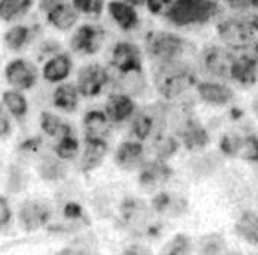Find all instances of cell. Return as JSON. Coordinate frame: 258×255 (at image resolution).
<instances>
[{
  "instance_id": "6da1fadb",
  "label": "cell",
  "mask_w": 258,
  "mask_h": 255,
  "mask_svg": "<svg viewBox=\"0 0 258 255\" xmlns=\"http://www.w3.org/2000/svg\"><path fill=\"white\" fill-rule=\"evenodd\" d=\"M198 83V72L188 59L152 64V85L160 100L174 102Z\"/></svg>"
},
{
  "instance_id": "7a4b0ae2",
  "label": "cell",
  "mask_w": 258,
  "mask_h": 255,
  "mask_svg": "<svg viewBox=\"0 0 258 255\" xmlns=\"http://www.w3.org/2000/svg\"><path fill=\"white\" fill-rule=\"evenodd\" d=\"M143 51L152 64L172 62L188 59V55L195 51L193 43L171 28H152L143 37Z\"/></svg>"
},
{
  "instance_id": "3957f363",
  "label": "cell",
  "mask_w": 258,
  "mask_h": 255,
  "mask_svg": "<svg viewBox=\"0 0 258 255\" xmlns=\"http://www.w3.org/2000/svg\"><path fill=\"white\" fill-rule=\"evenodd\" d=\"M221 14L218 0H172L160 17L174 30L204 27Z\"/></svg>"
},
{
  "instance_id": "277c9868",
  "label": "cell",
  "mask_w": 258,
  "mask_h": 255,
  "mask_svg": "<svg viewBox=\"0 0 258 255\" xmlns=\"http://www.w3.org/2000/svg\"><path fill=\"white\" fill-rule=\"evenodd\" d=\"M257 30L249 20L227 17L218 21L217 34L224 46L232 51H246L255 42Z\"/></svg>"
},
{
  "instance_id": "5b68a950",
  "label": "cell",
  "mask_w": 258,
  "mask_h": 255,
  "mask_svg": "<svg viewBox=\"0 0 258 255\" xmlns=\"http://www.w3.org/2000/svg\"><path fill=\"white\" fill-rule=\"evenodd\" d=\"M236 61V52L224 45H208L199 52L201 70L220 82H232L233 64Z\"/></svg>"
},
{
  "instance_id": "8992f818",
  "label": "cell",
  "mask_w": 258,
  "mask_h": 255,
  "mask_svg": "<svg viewBox=\"0 0 258 255\" xmlns=\"http://www.w3.org/2000/svg\"><path fill=\"white\" fill-rule=\"evenodd\" d=\"M144 59L143 46L131 39H119L108 49V66L117 75L144 72Z\"/></svg>"
},
{
  "instance_id": "52a82bcc",
  "label": "cell",
  "mask_w": 258,
  "mask_h": 255,
  "mask_svg": "<svg viewBox=\"0 0 258 255\" xmlns=\"http://www.w3.org/2000/svg\"><path fill=\"white\" fill-rule=\"evenodd\" d=\"M123 226L137 234H153L156 229L155 211L138 198H126L119 206Z\"/></svg>"
},
{
  "instance_id": "ba28073f",
  "label": "cell",
  "mask_w": 258,
  "mask_h": 255,
  "mask_svg": "<svg viewBox=\"0 0 258 255\" xmlns=\"http://www.w3.org/2000/svg\"><path fill=\"white\" fill-rule=\"evenodd\" d=\"M107 36H108L107 28L97 21L79 24L72 31L70 42H69L70 49L85 56L97 55L104 49L107 43Z\"/></svg>"
},
{
  "instance_id": "9c48e42d",
  "label": "cell",
  "mask_w": 258,
  "mask_h": 255,
  "mask_svg": "<svg viewBox=\"0 0 258 255\" xmlns=\"http://www.w3.org/2000/svg\"><path fill=\"white\" fill-rule=\"evenodd\" d=\"M111 82V75L107 66L101 62H88L78 70L76 86L83 98H97L105 91Z\"/></svg>"
},
{
  "instance_id": "30bf717a",
  "label": "cell",
  "mask_w": 258,
  "mask_h": 255,
  "mask_svg": "<svg viewBox=\"0 0 258 255\" xmlns=\"http://www.w3.org/2000/svg\"><path fill=\"white\" fill-rule=\"evenodd\" d=\"M220 152L226 157H237L246 162L258 163V135L257 134H234L229 132L220 138Z\"/></svg>"
},
{
  "instance_id": "8fae6325",
  "label": "cell",
  "mask_w": 258,
  "mask_h": 255,
  "mask_svg": "<svg viewBox=\"0 0 258 255\" xmlns=\"http://www.w3.org/2000/svg\"><path fill=\"white\" fill-rule=\"evenodd\" d=\"M105 17L123 34H132L140 30L143 17L138 8L125 0H105Z\"/></svg>"
},
{
  "instance_id": "7c38bea8",
  "label": "cell",
  "mask_w": 258,
  "mask_h": 255,
  "mask_svg": "<svg viewBox=\"0 0 258 255\" xmlns=\"http://www.w3.org/2000/svg\"><path fill=\"white\" fill-rule=\"evenodd\" d=\"M113 160L114 165L125 172L140 171L141 166L147 162V150L144 143L135 138H126L120 141L113 153Z\"/></svg>"
},
{
  "instance_id": "4fadbf2b",
  "label": "cell",
  "mask_w": 258,
  "mask_h": 255,
  "mask_svg": "<svg viewBox=\"0 0 258 255\" xmlns=\"http://www.w3.org/2000/svg\"><path fill=\"white\" fill-rule=\"evenodd\" d=\"M172 134L178 138L181 146L191 153L204 152L211 143L209 131L199 122L196 116L187 119Z\"/></svg>"
},
{
  "instance_id": "5bb4252c",
  "label": "cell",
  "mask_w": 258,
  "mask_h": 255,
  "mask_svg": "<svg viewBox=\"0 0 258 255\" xmlns=\"http://www.w3.org/2000/svg\"><path fill=\"white\" fill-rule=\"evenodd\" d=\"M103 110L105 111L107 117L110 119V122L113 123V126H120L129 123V120L138 111V104L137 100L128 94L120 91H113L107 95Z\"/></svg>"
},
{
  "instance_id": "9a60e30c",
  "label": "cell",
  "mask_w": 258,
  "mask_h": 255,
  "mask_svg": "<svg viewBox=\"0 0 258 255\" xmlns=\"http://www.w3.org/2000/svg\"><path fill=\"white\" fill-rule=\"evenodd\" d=\"M5 79L12 89L27 91L31 89L39 79V70L34 62L26 58H15L5 67Z\"/></svg>"
},
{
  "instance_id": "2e32d148",
  "label": "cell",
  "mask_w": 258,
  "mask_h": 255,
  "mask_svg": "<svg viewBox=\"0 0 258 255\" xmlns=\"http://www.w3.org/2000/svg\"><path fill=\"white\" fill-rule=\"evenodd\" d=\"M172 175L174 169L168 160L155 157L153 160H147L138 171V185L144 192H155L169 182Z\"/></svg>"
},
{
  "instance_id": "e0dca14e",
  "label": "cell",
  "mask_w": 258,
  "mask_h": 255,
  "mask_svg": "<svg viewBox=\"0 0 258 255\" xmlns=\"http://www.w3.org/2000/svg\"><path fill=\"white\" fill-rule=\"evenodd\" d=\"M195 88L199 100L209 107L223 108L230 105L236 98L233 88L220 80H202L198 82Z\"/></svg>"
},
{
  "instance_id": "ac0fdd59",
  "label": "cell",
  "mask_w": 258,
  "mask_h": 255,
  "mask_svg": "<svg viewBox=\"0 0 258 255\" xmlns=\"http://www.w3.org/2000/svg\"><path fill=\"white\" fill-rule=\"evenodd\" d=\"M51 206L43 201H26L18 211L20 223L28 231L46 226L51 220Z\"/></svg>"
},
{
  "instance_id": "d6986e66",
  "label": "cell",
  "mask_w": 258,
  "mask_h": 255,
  "mask_svg": "<svg viewBox=\"0 0 258 255\" xmlns=\"http://www.w3.org/2000/svg\"><path fill=\"white\" fill-rule=\"evenodd\" d=\"M82 128L85 134V140H100V141H108L111 137L113 123L107 117L104 110H88L83 114L82 119Z\"/></svg>"
},
{
  "instance_id": "ffe728a7",
  "label": "cell",
  "mask_w": 258,
  "mask_h": 255,
  "mask_svg": "<svg viewBox=\"0 0 258 255\" xmlns=\"http://www.w3.org/2000/svg\"><path fill=\"white\" fill-rule=\"evenodd\" d=\"M45 17H46V23L49 26L61 33H67V31H73L79 26L82 15L72 5V2L61 0L49 12L45 14Z\"/></svg>"
},
{
  "instance_id": "44dd1931",
  "label": "cell",
  "mask_w": 258,
  "mask_h": 255,
  "mask_svg": "<svg viewBox=\"0 0 258 255\" xmlns=\"http://www.w3.org/2000/svg\"><path fill=\"white\" fill-rule=\"evenodd\" d=\"M152 208L156 215L166 218H178L188 209V202L182 196L172 192H159L152 199Z\"/></svg>"
},
{
  "instance_id": "7402d4cb",
  "label": "cell",
  "mask_w": 258,
  "mask_h": 255,
  "mask_svg": "<svg viewBox=\"0 0 258 255\" xmlns=\"http://www.w3.org/2000/svg\"><path fill=\"white\" fill-rule=\"evenodd\" d=\"M73 72V59L67 52H58L48 58L42 67V76L49 83H62Z\"/></svg>"
},
{
  "instance_id": "603a6c76",
  "label": "cell",
  "mask_w": 258,
  "mask_h": 255,
  "mask_svg": "<svg viewBox=\"0 0 258 255\" xmlns=\"http://www.w3.org/2000/svg\"><path fill=\"white\" fill-rule=\"evenodd\" d=\"M232 82L249 88L254 86L258 82V59L255 55L242 53L236 55V61L233 64Z\"/></svg>"
},
{
  "instance_id": "cb8c5ba5",
  "label": "cell",
  "mask_w": 258,
  "mask_h": 255,
  "mask_svg": "<svg viewBox=\"0 0 258 255\" xmlns=\"http://www.w3.org/2000/svg\"><path fill=\"white\" fill-rule=\"evenodd\" d=\"M83 152L80 156V171L91 172L100 168L108 154V141L100 140H83Z\"/></svg>"
},
{
  "instance_id": "d4e9b609",
  "label": "cell",
  "mask_w": 258,
  "mask_h": 255,
  "mask_svg": "<svg viewBox=\"0 0 258 255\" xmlns=\"http://www.w3.org/2000/svg\"><path fill=\"white\" fill-rule=\"evenodd\" d=\"M116 75L117 89L120 92H125L135 100L144 98L149 94V82L144 72H132V73H122Z\"/></svg>"
},
{
  "instance_id": "484cf974",
  "label": "cell",
  "mask_w": 258,
  "mask_h": 255,
  "mask_svg": "<svg viewBox=\"0 0 258 255\" xmlns=\"http://www.w3.org/2000/svg\"><path fill=\"white\" fill-rule=\"evenodd\" d=\"M150 152L156 159L169 160L180 152V141L171 131H160L150 140Z\"/></svg>"
},
{
  "instance_id": "4316f807",
  "label": "cell",
  "mask_w": 258,
  "mask_h": 255,
  "mask_svg": "<svg viewBox=\"0 0 258 255\" xmlns=\"http://www.w3.org/2000/svg\"><path fill=\"white\" fill-rule=\"evenodd\" d=\"M223 154L201 153L191 157L187 163V169L196 178H205L217 172L223 165Z\"/></svg>"
},
{
  "instance_id": "83f0119b",
  "label": "cell",
  "mask_w": 258,
  "mask_h": 255,
  "mask_svg": "<svg viewBox=\"0 0 258 255\" xmlns=\"http://www.w3.org/2000/svg\"><path fill=\"white\" fill-rule=\"evenodd\" d=\"M52 102H53V107L61 111H66V113L76 111L80 104V94H79L78 86L69 82L58 83V86L53 89V94H52Z\"/></svg>"
},
{
  "instance_id": "f1b7e54d",
  "label": "cell",
  "mask_w": 258,
  "mask_h": 255,
  "mask_svg": "<svg viewBox=\"0 0 258 255\" xmlns=\"http://www.w3.org/2000/svg\"><path fill=\"white\" fill-rule=\"evenodd\" d=\"M34 6V0H0V21L15 24L26 18Z\"/></svg>"
},
{
  "instance_id": "f546056e",
  "label": "cell",
  "mask_w": 258,
  "mask_h": 255,
  "mask_svg": "<svg viewBox=\"0 0 258 255\" xmlns=\"http://www.w3.org/2000/svg\"><path fill=\"white\" fill-rule=\"evenodd\" d=\"M33 34H34L33 27L24 26V24H15L5 31L3 43L8 48V51L20 52L33 40Z\"/></svg>"
},
{
  "instance_id": "4dcf8cb0",
  "label": "cell",
  "mask_w": 258,
  "mask_h": 255,
  "mask_svg": "<svg viewBox=\"0 0 258 255\" xmlns=\"http://www.w3.org/2000/svg\"><path fill=\"white\" fill-rule=\"evenodd\" d=\"M37 171H39V175L45 181H59L67 177L69 168L66 165V160L59 159L56 154L55 156L48 154L40 159Z\"/></svg>"
},
{
  "instance_id": "1f68e13d",
  "label": "cell",
  "mask_w": 258,
  "mask_h": 255,
  "mask_svg": "<svg viewBox=\"0 0 258 255\" xmlns=\"http://www.w3.org/2000/svg\"><path fill=\"white\" fill-rule=\"evenodd\" d=\"M236 234L248 242L249 245L258 246V215L254 212H243L236 224H234Z\"/></svg>"
},
{
  "instance_id": "d6a6232c",
  "label": "cell",
  "mask_w": 258,
  "mask_h": 255,
  "mask_svg": "<svg viewBox=\"0 0 258 255\" xmlns=\"http://www.w3.org/2000/svg\"><path fill=\"white\" fill-rule=\"evenodd\" d=\"M2 104L6 108V111L9 113V116H12L17 120H23L27 116L28 102H27L26 97L21 94V91H17V89L5 91L2 94Z\"/></svg>"
},
{
  "instance_id": "836d02e7",
  "label": "cell",
  "mask_w": 258,
  "mask_h": 255,
  "mask_svg": "<svg viewBox=\"0 0 258 255\" xmlns=\"http://www.w3.org/2000/svg\"><path fill=\"white\" fill-rule=\"evenodd\" d=\"M227 242L221 233H208L204 234L196 243V254L198 255H223L226 252Z\"/></svg>"
},
{
  "instance_id": "e575fe53",
  "label": "cell",
  "mask_w": 258,
  "mask_h": 255,
  "mask_svg": "<svg viewBox=\"0 0 258 255\" xmlns=\"http://www.w3.org/2000/svg\"><path fill=\"white\" fill-rule=\"evenodd\" d=\"M40 129L43 131V134H46L49 137H56V138H61V137L73 132L70 123H67L58 114L51 113V111L40 113Z\"/></svg>"
},
{
  "instance_id": "d590c367",
  "label": "cell",
  "mask_w": 258,
  "mask_h": 255,
  "mask_svg": "<svg viewBox=\"0 0 258 255\" xmlns=\"http://www.w3.org/2000/svg\"><path fill=\"white\" fill-rule=\"evenodd\" d=\"M55 154L62 159V160H72L75 159L80 152V141L79 138L75 135V132L67 134L61 138H58V143L53 147Z\"/></svg>"
},
{
  "instance_id": "8d00e7d4",
  "label": "cell",
  "mask_w": 258,
  "mask_h": 255,
  "mask_svg": "<svg viewBox=\"0 0 258 255\" xmlns=\"http://www.w3.org/2000/svg\"><path fill=\"white\" fill-rule=\"evenodd\" d=\"M195 249L191 237L185 233H178L172 236L165 245L162 255H191Z\"/></svg>"
},
{
  "instance_id": "74e56055",
  "label": "cell",
  "mask_w": 258,
  "mask_h": 255,
  "mask_svg": "<svg viewBox=\"0 0 258 255\" xmlns=\"http://www.w3.org/2000/svg\"><path fill=\"white\" fill-rule=\"evenodd\" d=\"M80 15L98 21L105 11V0H70Z\"/></svg>"
},
{
  "instance_id": "f35d334b",
  "label": "cell",
  "mask_w": 258,
  "mask_h": 255,
  "mask_svg": "<svg viewBox=\"0 0 258 255\" xmlns=\"http://www.w3.org/2000/svg\"><path fill=\"white\" fill-rule=\"evenodd\" d=\"M24 185V172L21 171V168L12 165L9 168V188L17 193L23 188Z\"/></svg>"
},
{
  "instance_id": "ab89813d",
  "label": "cell",
  "mask_w": 258,
  "mask_h": 255,
  "mask_svg": "<svg viewBox=\"0 0 258 255\" xmlns=\"http://www.w3.org/2000/svg\"><path fill=\"white\" fill-rule=\"evenodd\" d=\"M172 0H147L146 9L153 17H162Z\"/></svg>"
},
{
  "instance_id": "60d3db41",
  "label": "cell",
  "mask_w": 258,
  "mask_h": 255,
  "mask_svg": "<svg viewBox=\"0 0 258 255\" xmlns=\"http://www.w3.org/2000/svg\"><path fill=\"white\" fill-rule=\"evenodd\" d=\"M12 218V209L8 199L5 196H0V230L5 229Z\"/></svg>"
},
{
  "instance_id": "b9f144b4",
  "label": "cell",
  "mask_w": 258,
  "mask_h": 255,
  "mask_svg": "<svg viewBox=\"0 0 258 255\" xmlns=\"http://www.w3.org/2000/svg\"><path fill=\"white\" fill-rule=\"evenodd\" d=\"M62 212H64V217L69 218V220H82V218H85L83 208L78 202H69L64 206Z\"/></svg>"
},
{
  "instance_id": "7bdbcfd3",
  "label": "cell",
  "mask_w": 258,
  "mask_h": 255,
  "mask_svg": "<svg viewBox=\"0 0 258 255\" xmlns=\"http://www.w3.org/2000/svg\"><path fill=\"white\" fill-rule=\"evenodd\" d=\"M11 131H12V126H11V120H9V113L6 111V108L0 101V138L8 137L11 134Z\"/></svg>"
},
{
  "instance_id": "ee69618b",
  "label": "cell",
  "mask_w": 258,
  "mask_h": 255,
  "mask_svg": "<svg viewBox=\"0 0 258 255\" xmlns=\"http://www.w3.org/2000/svg\"><path fill=\"white\" fill-rule=\"evenodd\" d=\"M120 255H153L152 249L146 245H141V243H131L128 245Z\"/></svg>"
},
{
  "instance_id": "f6af8a7d",
  "label": "cell",
  "mask_w": 258,
  "mask_h": 255,
  "mask_svg": "<svg viewBox=\"0 0 258 255\" xmlns=\"http://www.w3.org/2000/svg\"><path fill=\"white\" fill-rule=\"evenodd\" d=\"M40 146H42V140L40 138H28V140L23 141L20 144V152H24V153H36Z\"/></svg>"
},
{
  "instance_id": "bcb514c9",
  "label": "cell",
  "mask_w": 258,
  "mask_h": 255,
  "mask_svg": "<svg viewBox=\"0 0 258 255\" xmlns=\"http://www.w3.org/2000/svg\"><path fill=\"white\" fill-rule=\"evenodd\" d=\"M40 51H42V53H48V55H51L52 56V55H55V53H58V52L61 51V45H59L56 40L48 39V40L42 42Z\"/></svg>"
},
{
  "instance_id": "7dc6e473",
  "label": "cell",
  "mask_w": 258,
  "mask_h": 255,
  "mask_svg": "<svg viewBox=\"0 0 258 255\" xmlns=\"http://www.w3.org/2000/svg\"><path fill=\"white\" fill-rule=\"evenodd\" d=\"M55 255H92L91 251L85 249V248H76V246H66L62 249H59Z\"/></svg>"
},
{
  "instance_id": "c3c4849f",
  "label": "cell",
  "mask_w": 258,
  "mask_h": 255,
  "mask_svg": "<svg viewBox=\"0 0 258 255\" xmlns=\"http://www.w3.org/2000/svg\"><path fill=\"white\" fill-rule=\"evenodd\" d=\"M224 2L234 8H252L257 5V0H224Z\"/></svg>"
},
{
  "instance_id": "681fc988",
  "label": "cell",
  "mask_w": 258,
  "mask_h": 255,
  "mask_svg": "<svg viewBox=\"0 0 258 255\" xmlns=\"http://www.w3.org/2000/svg\"><path fill=\"white\" fill-rule=\"evenodd\" d=\"M59 2H61V0H39L37 6H39V11H40L42 14H46V12L51 11L55 5H58Z\"/></svg>"
},
{
  "instance_id": "f907efd6",
  "label": "cell",
  "mask_w": 258,
  "mask_h": 255,
  "mask_svg": "<svg viewBox=\"0 0 258 255\" xmlns=\"http://www.w3.org/2000/svg\"><path fill=\"white\" fill-rule=\"evenodd\" d=\"M251 111H252V114L255 116V119L258 120V94L251 101Z\"/></svg>"
},
{
  "instance_id": "816d5d0a",
  "label": "cell",
  "mask_w": 258,
  "mask_h": 255,
  "mask_svg": "<svg viewBox=\"0 0 258 255\" xmlns=\"http://www.w3.org/2000/svg\"><path fill=\"white\" fill-rule=\"evenodd\" d=\"M125 2H128L131 5H134L135 8H138V9H141V8H146V5H147V0H125Z\"/></svg>"
},
{
  "instance_id": "f5cc1de1",
  "label": "cell",
  "mask_w": 258,
  "mask_h": 255,
  "mask_svg": "<svg viewBox=\"0 0 258 255\" xmlns=\"http://www.w3.org/2000/svg\"><path fill=\"white\" fill-rule=\"evenodd\" d=\"M254 55H255V58L258 59V40L254 42Z\"/></svg>"
},
{
  "instance_id": "db71d44e",
  "label": "cell",
  "mask_w": 258,
  "mask_h": 255,
  "mask_svg": "<svg viewBox=\"0 0 258 255\" xmlns=\"http://www.w3.org/2000/svg\"><path fill=\"white\" fill-rule=\"evenodd\" d=\"M223 255H242V254H239V252H224Z\"/></svg>"
},
{
  "instance_id": "11a10c76",
  "label": "cell",
  "mask_w": 258,
  "mask_h": 255,
  "mask_svg": "<svg viewBox=\"0 0 258 255\" xmlns=\"http://www.w3.org/2000/svg\"><path fill=\"white\" fill-rule=\"evenodd\" d=\"M257 177H258V168H257Z\"/></svg>"
},
{
  "instance_id": "9f6ffc18",
  "label": "cell",
  "mask_w": 258,
  "mask_h": 255,
  "mask_svg": "<svg viewBox=\"0 0 258 255\" xmlns=\"http://www.w3.org/2000/svg\"><path fill=\"white\" fill-rule=\"evenodd\" d=\"M257 255H258V254H257Z\"/></svg>"
}]
</instances>
